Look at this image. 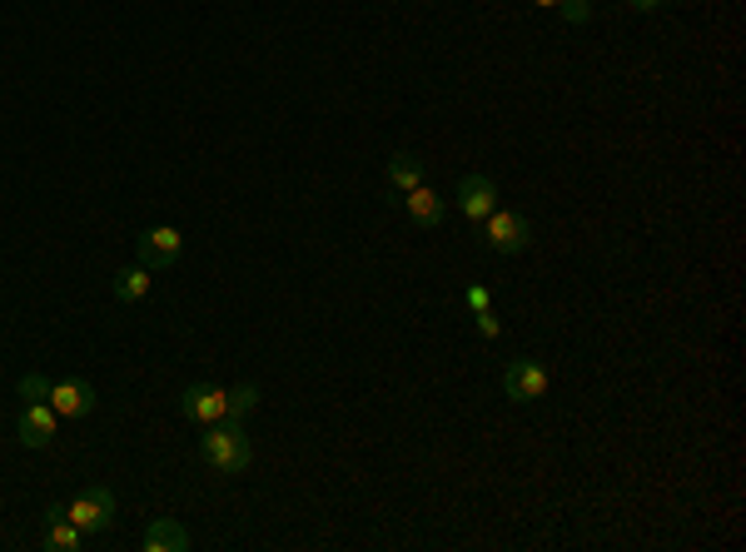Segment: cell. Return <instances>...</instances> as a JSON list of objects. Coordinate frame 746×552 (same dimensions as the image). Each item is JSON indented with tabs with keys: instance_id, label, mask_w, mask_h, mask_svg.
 Masks as SVG:
<instances>
[{
	"instance_id": "15",
	"label": "cell",
	"mask_w": 746,
	"mask_h": 552,
	"mask_svg": "<svg viewBox=\"0 0 746 552\" xmlns=\"http://www.w3.org/2000/svg\"><path fill=\"white\" fill-rule=\"evenodd\" d=\"M229 393V418H245V413L259 409V384H239V388H224Z\"/></svg>"
},
{
	"instance_id": "17",
	"label": "cell",
	"mask_w": 746,
	"mask_h": 552,
	"mask_svg": "<svg viewBox=\"0 0 746 552\" xmlns=\"http://www.w3.org/2000/svg\"><path fill=\"white\" fill-rule=\"evenodd\" d=\"M478 334H483V339H498V334H502V324H498V314H493V309H478Z\"/></svg>"
},
{
	"instance_id": "11",
	"label": "cell",
	"mask_w": 746,
	"mask_h": 552,
	"mask_svg": "<svg viewBox=\"0 0 746 552\" xmlns=\"http://www.w3.org/2000/svg\"><path fill=\"white\" fill-rule=\"evenodd\" d=\"M403 210H409V219L419 224V229H438V224H444V200H438V189H428V185L409 189V195H403Z\"/></svg>"
},
{
	"instance_id": "10",
	"label": "cell",
	"mask_w": 746,
	"mask_h": 552,
	"mask_svg": "<svg viewBox=\"0 0 746 552\" xmlns=\"http://www.w3.org/2000/svg\"><path fill=\"white\" fill-rule=\"evenodd\" d=\"M145 552H189V528L179 517H154L145 528Z\"/></svg>"
},
{
	"instance_id": "7",
	"label": "cell",
	"mask_w": 746,
	"mask_h": 552,
	"mask_svg": "<svg viewBox=\"0 0 746 552\" xmlns=\"http://www.w3.org/2000/svg\"><path fill=\"white\" fill-rule=\"evenodd\" d=\"M179 409H185V418H195V424H220V418H229V393L214 384H189Z\"/></svg>"
},
{
	"instance_id": "9",
	"label": "cell",
	"mask_w": 746,
	"mask_h": 552,
	"mask_svg": "<svg viewBox=\"0 0 746 552\" xmlns=\"http://www.w3.org/2000/svg\"><path fill=\"white\" fill-rule=\"evenodd\" d=\"M55 424H60V413L50 409V403H25V413H21V424H15V434H21L25 448H46L50 438H55Z\"/></svg>"
},
{
	"instance_id": "19",
	"label": "cell",
	"mask_w": 746,
	"mask_h": 552,
	"mask_svg": "<svg viewBox=\"0 0 746 552\" xmlns=\"http://www.w3.org/2000/svg\"><path fill=\"white\" fill-rule=\"evenodd\" d=\"M468 309H473V314H478V309H493V299H488V289H483V284H473V289H468Z\"/></svg>"
},
{
	"instance_id": "14",
	"label": "cell",
	"mask_w": 746,
	"mask_h": 552,
	"mask_svg": "<svg viewBox=\"0 0 746 552\" xmlns=\"http://www.w3.org/2000/svg\"><path fill=\"white\" fill-rule=\"evenodd\" d=\"M145 294H150V269H145V264L120 269V279H115V299H120V304H140Z\"/></svg>"
},
{
	"instance_id": "8",
	"label": "cell",
	"mask_w": 746,
	"mask_h": 552,
	"mask_svg": "<svg viewBox=\"0 0 746 552\" xmlns=\"http://www.w3.org/2000/svg\"><path fill=\"white\" fill-rule=\"evenodd\" d=\"M46 403L60 418H85V413H95V388L85 384V378H60V384H50Z\"/></svg>"
},
{
	"instance_id": "3",
	"label": "cell",
	"mask_w": 746,
	"mask_h": 552,
	"mask_svg": "<svg viewBox=\"0 0 746 552\" xmlns=\"http://www.w3.org/2000/svg\"><path fill=\"white\" fill-rule=\"evenodd\" d=\"M548 388H552V374L543 359H513V364L502 368V393L513 403H537Z\"/></svg>"
},
{
	"instance_id": "4",
	"label": "cell",
	"mask_w": 746,
	"mask_h": 552,
	"mask_svg": "<svg viewBox=\"0 0 746 552\" xmlns=\"http://www.w3.org/2000/svg\"><path fill=\"white\" fill-rule=\"evenodd\" d=\"M483 239H488V249H498V254H523V249L533 244V224L518 210H502L498 204V210L483 219Z\"/></svg>"
},
{
	"instance_id": "5",
	"label": "cell",
	"mask_w": 746,
	"mask_h": 552,
	"mask_svg": "<svg viewBox=\"0 0 746 552\" xmlns=\"http://www.w3.org/2000/svg\"><path fill=\"white\" fill-rule=\"evenodd\" d=\"M179 249H185V235H179L175 224H160V229H145V235L135 239V254H140V264H145V269H150V274L175 269Z\"/></svg>"
},
{
	"instance_id": "1",
	"label": "cell",
	"mask_w": 746,
	"mask_h": 552,
	"mask_svg": "<svg viewBox=\"0 0 746 552\" xmlns=\"http://www.w3.org/2000/svg\"><path fill=\"white\" fill-rule=\"evenodd\" d=\"M199 459L210 463L214 473L234 478V473H245L249 463H254V448H249L245 428L229 424V418H220V424H204V434H199Z\"/></svg>"
},
{
	"instance_id": "6",
	"label": "cell",
	"mask_w": 746,
	"mask_h": 552,
	"mask_svg": "<svg viewBox=\"0 0 746 552\" xmlns=\"http://www.w3.org/2000/svg\"><path fill=\"white\" fill-rule=\"evenodd\" d=\"M458 210H463L468 224H483L498 210V185L488 175H463L458 179Z\"/></svg>"
},
{
	"instance_id": "2",
	"label": "cell",
	"mask_w": 746,
	"mask_h": 552,
	"mask_svg": "<svg viewBox=\"0 0 746 552\" xmlns=\"http://www.w3.org/2000/svg\"><path fill=\"white\" fill-rule=\"evenodd\" d=\"M65 517H71L85 538H90V532H110V528H115V517H120L115 493L95 482V488H85V493H75L71 503H65Z\"/></svg>"
},
{
	"instance_id": "16",
	"label": "cell",
	"mask_w": 746,
	"mask_h": 552,
	"mask_svg": "<svg viewBox=\"0 0 746 552\" xmlns=\"http://www.w3.org/2000/svg\"><path fill=\"white\" fill-rule=\"evenodd\" d=\"M21 399L46 403V399H50V378H46V374H25V378H21Z\"/></svg>"
},
{
	"instance_id": "13",
	"label": "cell",
	"mask_w": 746,
	"mask_h": 552,
	"mask_svg": "<svg viewBox=\"0 0 746 552\" xmlns=\"http://www.w3.org/2000/svg\"><path fill=\"white\" fill-rule=\"evenodd\" d=\"M388 185H394V195H409V189H419V185H423V165H419V154L398 150L394 160H388Z\"/></svg>"
},
{
	"instance_id": "21",
	"label": "cell",
	"mask_w": 746,
	"mask_h": 552,
	"mask_svg": "<svg viewBox=\"0 0 746 552\" xmlns=\"http://www.w3.org/2000/svg\"><path fill=\"white\" fill-rule=\"evenodd\" d=\"M533 5H543V11H552V5H562V0H533Z\"/></svg>"
},
{
	"instance_id": "18",
	"label": "cell",
	"mask_w": 746,
	"mask_h": 552,
	"mask_svg": "<svg viewBox=\"0 0 746 552\" xmlns=\"http://www.w3.org/2000/svg\"><path fill=\"white\" fill-rule=\"evenodd\" d=\"M558 11L568 15V21H577V25H583V21H587V0H562Z\"/></svg>"
},
{
	"instance_id": "20",
	"label": "cell",
	"mask_w": 746,
	"mask_h": 552,
	"mask_svg": "<svg viewBox=\"0 0 746 552\" xmlns=\"http://www.w3.org/2000/svg\"><path fill=\"white\" fill-rule=\"evenodd\" d=\"M632 5H637V11H657V5H662V0H632Z\"/></svg>"
},
{
	"instance_id": "12",
	"label": "cell",
	"mask_w": 746,
	"mask_h": 552,
	"mask_svg": "<svg viewBox=\"0 0 746 552\" xmlns=\"http://www.w3.org/2000/svg\"><path fill=\"white\" fill-rule=\"evenodd\" d=\"M46 523H50V538H46V548H50V552H75V548H80L85 532L75 528L71 517H65V507H60V503L46 513Z\"/></svg>"
}]
</instances>
